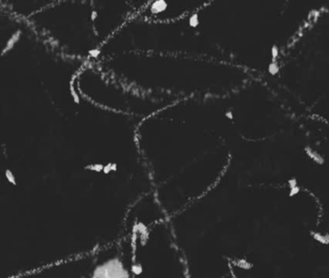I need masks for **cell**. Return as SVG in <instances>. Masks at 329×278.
<instances>
[{
	"label": "cell",
	"instance_id": "1",
	"mask_svg": "<svg viewBox=\"0 0 329 278\" xmlns=\"http://www.w3.org/2000/svg\"><path fill=\"white\" fill-rule=\"evenodd\" d=\"M94 277H128L127 270L118 258H113L99 266L93 274Z\"/></svg>",
	"mask_w": 329,
	"mask_h": 278
},
{
	"label": "cell",
	"instance_id": "2",
	"mask_svg": "<svg viewBox=\"0 0 329 278\" xmlns=\"http://www.w3.org/2000/svg\"><path fill=\"white\" fill-rule=\"evenodd\" d=\"M305 153H306V155L311 158V160H312L314 162L317 163V164L322 165V164L325 162L324 157H323L319 152H317L316 150L312 149L311 147H306V148H305Z\"/></svg>",
	"mask_w": 329,
	"mask_h": 278
},
{
	"label": "cell",
	"instance_id": "3",
	"mask_svg": "<svg viewBox=\"0 0 329 278\" xmlns=\"http://www.w3.org/2000/svg\"><path fill=\"white\" fill-rule=\"evenodd\" d=\"M167 7L168 2L166 0H156L151 7V12L153 14H160L167 9Z\"/></svg>",
	"mask_w": 329,
	"mask_h": 278
},
{
	"label": "cell",
	"instance_id": "4",
	"mask_svg": "<svg viewBox=\"0 0 329 278\" xmlns=\"http://www.w3.org/2000/svg\"><path fill=\"white\" fill-rule=\"evenodd\" d=\"M311 236L313 239L323 245L329 244V233L327 234H321L318 232H311Z\"/></svg>",
	"mask_w": 329,
	"mask_h": 278
},
{
	"label": "cell",
	"instance_id": "5",
	"mask_svg": "<svg viewBox=\"0 0 329 278\" xmlns=\"http://www.w3.org/2000/svg\"><path fill=\"white\" fill-rule=\"evenodd\" d=\"M20 36H21V32H19V31H18V32H16V33L13 34V36L8 40V43H7V45H6L5 49L3 50V53H5V52H6L7 50H10L11 48H13V47L15 46V45L17 44V42L19 40Z\"/></svg>",
	"mask_w": 329,
	"mask_h": 278
},
{
	"label": "cell",
	"instance_id": "6",
	"mask_svg": "<svg viewBox=\"0 0 329 278\" xmlns=\"http://www.w3.org/2000/svg\"><path fill=\"white\" fill-rule=\"evenodd\" d=\"M235 264L236 267H239L240 270H250L253 268V264L250 263L249 261H247L246 259H243V258L236 260Z\"/></svg>",
	"mask_w": 329,
	"mask_h": 278
},
{
	"label": "cell",
	"instance_id": "7",
	"mask_svg": "<svg viewBox=\"0 0 329 278\" xmlns=\"http://www.w3.org/2000/svg\"><path fill=\"white\" fill-rule=\"evenodd\" d=\"M70 93H71V96H72V99H73V102L76 103V104H79L80 103V98H79V95L77 94V91L75 90L73 82L70 85Z\"/></svg>",
	"mask_w": 329,
	"mask_h": 278
},
{
	"label": "cell",
	"instance_id": "8",
	"mask_svg": "<svg viewBox=\"0 0 329 278\" xmlns=\"http://www.w3.org/2000/svg\"><path fill=\"white\" fill-rule=\"evenodd\" d=\"M146 230H148V229H147V226H146V225H145L144 223H142V222H135V223L133 224V226H132V231H133V233H139V234H141V233L145 232Z\"/></svg>",
	"mask_w": 329,
	"mask_h": 278
},
{
	"label": "cell",
	"instance_id": "9",
	"mask_svg": "<svg viewBox=\"0 0 329 278\" xmlns=\"http://www.w3.org/2000/svg\"><path fill=\"white\" fill-rule=\"evenodd\" d=\"M103 166L104 165L101 163H90L85 167V169L89 171H94V172H102Z\"/></svg>",
	"mask_w": 329,
	"mask_h": 278
},
{
	"label": "cell",
	"instance_id": "10",
	"mask_svg": "<svg viewBox=\"0 0 329 278\" xmlns=\"http://www.w3.org/2000/svg\"><path fill=\"white\" fill-rule=\"evenodd\" d=\"M5 177H6V179H7V181H8L9 183H11V184H13V185H17L16 177H15L14 173H13V172H12L11 170L7 169V170L5 171Z\"/></svg>",
	"mask_w": 329,
	"mask_h": 278
},
{
	"label": "cell",
	"instance_id": "11",
	"mask_svg": "<svg viewBox=\"0 0 329 278\" xmlns=\"http://www.w3.org/2000/svg\"><path fill=\"white\" fill-rule=\"evenodd\" d=\"M200 24V19L198 15H193L188 19V25L191 28H196Z\"/></svg>",
	"mask_w": 329,
	"mask_h": 278
},
{
	"label": "cell",
	"instance_id": "12",
	"mask_svg": "<svg viewBox=\"0 0 329 278\" xmlns=\"http://www.w3.org/2000/svg\"><path fill=\"white\" fill-rule=\"evenodd\" d=\"M131 272L134 275H140L143 272V267L139 263H133L131 264Z\"/></svg>",
	"mask_w": 329,
	"mask_h": 278
},
{
	"label": "cell",
	"instance_id": "13",
	"mask_svg": "<svg viewBox=\"0 0 329 278\" xmlns=\"http://www.w3.org/2000/svg\"><path fill=\"white\" fill-rule=\"evenodd\" d=\"M149 237H150V233H149V231L148 230H146V231H145V232H143V233H141L140 234V243H141V245H145V244H146L147 243H148V241H149Z\"/></svg>",
	"mask_w": 329,
	"mask_h": 278
},
{
	"label": "cell",
	"instance_id": "14",
	"mask_svg": "<svg viewBox=\"0 0 329 278\" xmlns=\"http://www.w3.org/2000/svg\"><path fill=\"white\" fill-rule=\"evenodd\" d=\"M299 192H300V187L297 184V185H295V187L289 188V197H294V196H296Z\"/></svg>",
	"mask_w": 329,
	"mask_h": 278
},
{
	"label": "cell",
	"instance_id": "15",
	"mask_svg": "<svg viewBox=\"0 0 329 278\" xmlns=\"http://www.w3.org/2000/svg\"><path fill=\"white\" fill-rule=\"evenodd\" d=\"M102 172H103V174H105V175H107V174H109V173H110V172H112L111 162H109V163H107V164H105V165L103 166V170H102Z\"/></svg>",
	"mask_w": 329,
	"mask_h": 278
},
{
	"label": "cell",
	"instance_id": "16",
	"mask_svg": "<svg viewBox=\"0 0 329 278\" xmlns=\"http://www.w3.org/2000/svg\"><path fill=\"white\" fill-rule=\"evenodd\" d=\"M99 19V12L97 10H93L91 12V20L96 21Z\"/></svg>",
	"mask_w": 329,
	"mask_h": 278
},
{
	"label": "cell",
	"instance_id": "17",
	"mask_svg": "<svg viewBox=\"0 0 329 278\" xmlns=\"http://www.w3.org/2000/svg\"><path fill=\"white\" fill-rule=\"evenodd\" d=\"M288 184H289V188H294V187H295V185H297V180H296L295 178L289 179V180L288 181Z\"/></svg>",
	"mask_w": 329,
	"mask_h": 278
},
{
	"label": "cell",
	"instance_id": "18",
	"mask_svg": "<svg viewBox=\"0 0 329 278\" xmlns=\"http://www.w3.org/2000/svg\"><path fill=\"white\" fill-rule=\"evenodd\" d=\"M89 53H90V55H91V56H93V57H97V56L100 54V51H99V49H94V50H91V51L89 52Z\"/></svg>",
	"mask_w": 329,
	"mask_h": 278
},
{
	"label": "cell",
	"instance_id": "19",
	"mask_svg": "<svg viewBox=\"0 0 329 278\" xmlns=\"http://www.w3.org/2000/svg\"><path fill=\"white\" fill-rule=\"evenodd\" d=\"M225 116H226V118L229 119V120H233V119H234V114H233V112L231 110H228L225 113Z\"/></svg>",
	"mask_w": 329,
	"mask_h": 278
},
{
	"label": "cell",
	"instance_id": "20",
	"mask_svg": "<svg viewBox=\"0 0 329 278\" xmlns=\"http://www.w3.org/2000/svg\"><path fill=\"white\" fill-rule=\"evenodd\" d=\"M111 167H112V172H115L118 169V165L116 162H111Z\"/></svg>",
	"mask_w": 329,
	"mask_h": 278
}]
</instances>
